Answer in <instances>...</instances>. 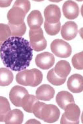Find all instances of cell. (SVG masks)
<instances>
[{"label": "cell", "instance_id": "cell-17", "mask_svg": "<svg viewBox=\"0 0 83 124\" xmlns=\"http://www.w3.org/2000/svg\"><path fill=\"white\" fill-rule=\"evenodd\" d=\"M53 69L58 76L64 79H66L71 70L70 64L66 60L58 61Z\"/></svg>", "mask_w": 83, "mask_h": 124}, {"label": "cell", "instance_id": "cell-28", "mask_svg": "<svg viewBox=\"0 0 83 124\" xmlns=\"http://www.w3.org/2000/svg\"><path fill=\"white\" fill-rule=\"evenodd\" d=\"M26 123H39L40 124V122L37 121L36 120L32 119L30 120H28Z\"/></svg>", "mask_w": 83, "mask_h": 124}, {"label": "cell", "instance_id": "cell-24", "mask_svg": "<svg viewBox=\"0 0 83 124\" xmlns=\"http://www.w3.org/2000/svg\"><path fill=\"white\" fill-rule=\"evenodd\" d=\"M11 36V31L9 26L4 23H0V47Z\"/></svg>", "mask_w": 83, "mask_h": 124}, {"label": "cell", "instance_id": "cell-18", "mask_svg": "<svg viewBox=\"0 0 83 124\" xmlns=\"http://www.w3.org/2000/svg\"><path fill=\"white\" fill-rule=\"evenodd\" d=\"M23 113L18 109L11 110L8 113L5 119L6 124H21L23 120Z\"/></svg>", "mask_w": 83, "mask_h": 124}, {"label": "cell", "instance_id": "cell-22", "mask_svg": "<svg viewBox=\"0 0 83 124\" xmlns=\"http://www.w3.org/2000/svg\"><path fill=\"white\" fill-rule=\"evenodd\" d=\"M47 80L50 83L55 85H63L66 82V79L61 78L57 75L52 68L47 73Z\"/></svg>", "mask_w": 83, "mask_h": 124}, {"label": "cell", "instance_id": "cell-2", "mask_svg": "<svg viewBox=\"0 0 83 124\" xmlns=\"http://www.w3.org/2000/svg\"><path fill=\"white\" fill-rule=\"evenodd\" d=\"M32 113L45 122L53 123L59 119L60 111L56 106L38 101L33 106Z\"/></svg>", "mask_w": 83, "mask_h": 124}, {"label": "cell", "instance_id": "cell-26", "mask_svg": "<svg viewBox=\"0 0 83 124\" xmlns=\"http://www.w3.org/2000/svg\"><path fill=\"white\" fill-rule=\"evenodd\" d=\"M83 52L75 54L72 58V63L74 68L77 70L83 69Z\"/></svg>", "mask_w": 83, "mask_h": 124}, {"label": "cell", "instance_id": "cell-7", "mask_svg": "<svg viewBox=\"0 0 83 124\" xmlns=\"http://www.w3.org/2000/svg\"><path fill=\"white\" fill-rule=\"evenodd\" d=\"M50 47L51 52L56 56L61 58L69 57L72 53V48L70 44L61 39L53 40Z\"/></svg>", "mask_w": 83, "mask_h": 124}, {"label": "cell", "instance_id": "cell-13", "mask_svg": "<svg viewBox=\"0 0 83 124\" xmlns=\"http://www.w3.org/2000/svg\"><path fill=\"white\" fill-rule=\"evenodd\" d=\"M68 89L74 93H79L83 90V77L78 74H74L69 78L67 82Z\"/></svg>", "mask_w": 83, "mask_h": 124}, {"label": "cell", "instance_id": "cell-15", "mask_svg": "<svg viewBox=\"0 0 83 124\" xmlns=\"http://www.w3.org/2000/svg\"><path fill=\"white\" fill-rule=\"evenodd\" d=\"M27 22L30 30H36L40 28L44 22V19L40 11L34 10L28 16Z\"/></svg>", "mask_w": 83, "mask_h": 124}, {"label": "cell", "instance_id": "cell-16", "mask_svg": "<svg viewBox=\"0 0 83 124\" xmlns=\"http://www.w3.org/2000/svg\"><path fill=\"white\" fill-rule=\"evenodd\" d=\"M56 101L59 107L64 110L68 105L75 103L74 98L72 94L66 91L59 92L57 95Z\"/></svg>", "mask_w": 83, "mask_h": 124}, {"label": "cell", "instance_id": "cell-5", "mask_svg": "<svg viewBox=\"0 0 83 124\" xmlns=\"http://www.w3.org/2000/svg\"><path fill=\"white\" fill-rule=\"evenodd\" d=\"M29 38L30 45L36 52L43 51L46 47L47 42L44 36L43 30L41 28L36 30H30Z\"/></svg>", "mask_w": 83, "mask_h": 124}, {"label": "cell", "instance_id": "cell-14", "mask_svg": "<svg viewBox=\"0 0 83 124\" xmlns=\"http://www.w3.org/2000/svg\"><path fill=\"white\" fill-rule=\"evenodd\" d=\"M55 90L51 86L47 84H44L39 86L36 92V97L39 100L49 101L54 96Z\"/></svg>", "mask_w": 83, "mask_h": 124}, {"label": "cell", "instance_id": "cell-27", "mask_svg": "<svg viewBox=\"0 0 83 124\" xmlns=\"http://www.w3.org/2000/svg\"><path fill=\"white\" fill-rule=\"evenodd\" d=\"M12 0H0V7L6 8L10 6L11 4Z\"/></svg>", "mask_w": 83, "mask_h": 124}, {"label": "cell", "instance_id": "cell-6", "mask_svg": "<svg viewBox=\"0 0 83 124\" xmlns=\"http://www.w3.org/2000/svg\"><path fill=\"white\" fill-rule=\"evenodd\" d=\"M61 120V124H78L81 110L78 105L74 104L68 105L64 110Z\"/></svg>", "mask_w": 83, "mask_h": 124}, {"label": "cell", "instance_id": "cell-4", "mask_svg": "<svg viewBox=\"0 0 83 124\" xmlns=\"http://www.w3.org/2000/svg\"><path fill=\"white\" fill-rule=\"evenodd\" d=\"M43 77L40 70L34 68L19 72L16 75V80L20 85L35 87L41 83Z\"/></svg>", "mask_w": 83, "mask_h": 124}, {"label": "cell", "instance_id": "cell-20", "mask_svg": "<svg viewBox=\"0 0 83 124\" xmlns=\"http://www.w3.org/2000/svg\"><path fill=\"white\" fill-rule=\"evenodd\" d=\"M13 75L12 72L7 68H0V86L9 85L13 82Z\"/></svg>", "mask_w": 83, "mask_h": 124}, {"label": "cell", "instance_id": "cell-21", "mask_svg": "<svg viewBox=\"0 0 83 124\" xmlns=\"http://www.w3.org/2000/svg\"><path fill=\"white\" fill-rule=\"evenodd\" d=\"M10 110V105L8 100L4 97L0 96V122L5 121L6 115Z\"/></svg>", "mask_w": 83, "mask_h": 124}, {"label": "cell", "instance_id": "cell-3", "mask_svg": "<svg viewBox=\"0 0 83 124\" xmlns=\"http://www.w3.org/2000/svg\"><path fill=\"white\" fill-rule=\"evenodd\" d=\"M31 8L28 0H17L12 8L8 11L7 18L8 23L12 25H19L24 22L26 15Z\"/></svg>", "mask_w": 83, "mask_h": 124}, {"label": "cell", "instance_id": "cell-12", "mask_svg": "<svg viewBox=\"0 0 83 124\" xmlns=\"http://www.w3.org/2000/svg\"><path fill=\"white\" fill-rule=\"evenodd\" d=\"M62 11L64 17L69 20L76 19L79 14L78 5L71 0H68L64 3L62 6Z\"/></svg>", "mask_w": 83, "mask_h": 124}, {"label": "cell", "instance_id": "cell-25", "mask_svg": "<svg viewBox=\"0 0 83 124\" xmlns=\"http://www.w3.org/2000/svg\"><path fill=\"white\" fill-rule=\"evenodd\" d=\"M61 23L50 24L45 21L44 28L45 31L48 35L54 36L59 33L61 30Z\"/></svg>", "mask_w": 83, "mask_h": 124}, {"label": "cell", "instance_id": "cell-19", "mask_svg": "<svg viewBox=\"0 0 83 124\" xmlns=\"http://www.w3.org/2000/svg\"><path fill=\"white\" fill-rule=\"evenodd\" d=\"M39 101L37 97L32 95H26L22 100L21 107L27 112L32 113V109L34 105Z\"/></svg>", "mask_w": 83, "mask_h": 124}, {"label": "cell", "instance_id": "cell-1", "mask_svg": "<svg viewBox=\"0 0 83 124\" xmlns=\"http://www.w3.org/2000/svg\"><path fill=\"white\" fill-rule=\"evenodd\" d=\"M32 50L27 40L22 37L13 36L2 44L0 57L5 67L19 72L29 66L33 57Z\"/></svg>", "mask_w": 83, "mask_h": 124}, {"label": "cell", "instance_id": "cell-11", "mask_svg": "<svg viewBox=\"0 0 83 124\" xmlns=\"http://www.w3.org/2000/svg\"><path fill=\"white\" fill-rule=\"evenodd\" d=\"M78 28L77 24L74 21L66 22L62 27V36L64 40L68 41L73 39L78 32Z\"/></svg>", "mask_w": 83, "mask_h": 124}, {"label": "cell", "instance_id": "cell-23", "mask_svg": "<svg viewBox=\"0 0 83 124\" xmlns=\"http://www.w3.org/2000/svg\"><path fill=\"white\" fill-rule=\"evenodd\" d=\"M11 31V36L15 37L22 36L25 33L27 29L25 23L19 25H12L8 23Z\"/></svg>", "mask_w": 83, "mask_h": 124}, {"label": "cell", "instance_id": "cell-9", "mask_svg": "<svg viewBox=\"0 0 83 124\" xmlns=\"http://www.w3.org/2000/svg\"><path fill=\"white\" fill-rule=\"evenodd\" d=\"M55 61L54 55L48 52L38 54L35 59L37 66L44 70H48L51 68L54 64Z\"/></svg>", "mask_w": 83, "mask_h": 124}, {"label": "cell", "instance_id": "cell-10", "mask_svg": "<svg viewBox=\"0 0 83 124\" xmlns=\"http://www.w3.org/2000/svg\"><path fill=\"white\" fill-rule=\"evenodd\" d=\"M29 94L27 90L22 86L15 85L10 91L9 97L13 104L16 107H21V102L24 96Z\"/></svg>", "mask_w": 83, "mask_h": 124}, {"label": "cell", "instance_id": "cell-8", "mask_svg": "<svg viewBox=\"0 0 83 124\" xmlns=\"http://www.w3.org/2000/svg\"><path fill=\"white\" fill-rule=\"evenodd\" d=\"M45 21L48 23L54 24L60 22L61 16V10L58 6L49 5L46 7L44 11Z\"/></svg>", "mask_w": 83, "mask_h": 124}]
</instances>
